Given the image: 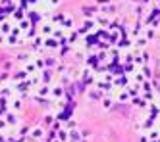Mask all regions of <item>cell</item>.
<instances>
[{"mask_svg": "<svg viewBox=\"0 0 160 142\" xmlns=\"http://www.w3.org/2000/svg\"><path fill=\"white\" fill-rule=\"evenodd\" d=\"M77 27L70 16L56 14L50 17H42L37 23L33 33V48L47 54H66L68 50L75 48Z\"/></svg>", "mask_w": 160, "mask_h": 142, "instance_id": "obj_1", "label": "cell"}, {"mask_svg": "<svg viewBox=\"0 0 160 142\" xmlns=\"http://www.w3.org/2000/svg\"><path fill=\"white\" fill-rule=\"evenodd\" d=\"M143 2H147V4H151V6H154L156 10H160V0H143Z\"/></svg>", "mask_w": 160, "mask_h": 142, "instance_id": "obj_2", "label": "cell"}]
</instances>
